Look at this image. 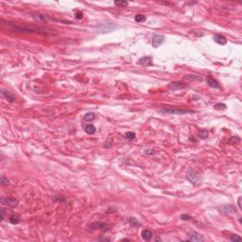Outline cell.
I'll return each mask as SVG.
<instances>
[{
	"label": "cell",
	"mask_w": 242,
	"mask_h": 242,
	"mask_svg": "<svg viewBox=\"0 0 242 242\" xmlns=\"http://www.w3.org/2000/svg\"><path fill=\"white\" fill-rule=\"evenodd\" d=\"M10 222L11 224H18L20 222V219H21V218H20V216L17 215V214H12L11 217H10Z\"/></svg>",
	"instance_id": "e0dca14e"
},
{
	"label": "cell",
	"mask_w": 242,
	"mask_h": 242,
	"mask_svg": "<svg viewBox=\"0 0 242 242\" xmlns=\"http://www.w3.org/2000/svg\"><path fill=\"white\" fill-rule=\"evenodd\" d=\"M0 203H1L2 205L14 208V207H17L19 202L18 200L15 198H1L0 199Z\"/></svg>",
	"instance_id": "5b68a950"
},
{
	"label": "cell",
	"mask_w": 242,
	"mask_h": 242,
	"mask_svg": "<svg viewBox=\"0 0 242 242\" xmlns=\"http://www.w3.org/2000/svg\"><path fill=\"white\" fill-rule=\"evenodd\" d=\"M214 41L217 44H220V46H224V44H227V39L225 38L224 36L219 35V34H215L214 35Z\"/></svg>",
	"instance_id": "5bb4252c"
},
{
	"label": "cell",
	"mask_w": 242,
	"mask_h": 242,
	"mask_svg": "<svg viewBox=\"0 0 242 242\" xmlns=\"http://www.w3.org/2000/svg\"><path fill=\"white\" fill-rule=\"evenodd\" d=\"M31 17L33 18L34 20H36V21H39V22H47V16L42 14V13H40V12H32Z\"/></svg>",
	"instance_id": "8fae6325"
},
{
	"label": "cell",
	"mask_w": 242,
	"mask_h": 242,
	"mask_svg": "<svg viewBox=\"0 0 242 242\" xmlns=\"http://www.w3.org/2000/svg\"><path fill=\"white\" fill-rule=\"evenodd\" d=\"M187 181H189L194 186H200V177L193 170H189L186 174Z\"/></svg>",
	"instance_id": "277c9868"
},
{
	"label": "cell",
	"mask_w": 242,
	"mask_h": 242,
	"mask_svg": "<svg viewBox=\"0 0 242 242\" xmlns=\"http://www.w3.org/2000/svg\"><path fill=\"white\" fill-rule=\"evenodd\" d=\"M206 83H207L208 85L210 86V87H212V88H215V89H219V88H220L219 81L217 80L216 79H214V78H213L212 76H208V77H207Z\"/></svg>",
	"instance_id": "9c48e42d"
},
{
	"label": "cell",
	"mask_w": 242,
	"mask_h": 242,
	"mask_svg": "<svg viewBox=\"0 0 242 242\" xmlns=\"http://www.w3.org/2000/svg\"><path fill=\"white\" fill-rule=\"evenodd\" d=\"M219 211L221 213V214H224V215L236 214V213L237 212L236 208L234 205H231V204H225V205L220 206L219 208Z\"/></svg>",
	"instance_id": "8992f818"
},
{
	"label": "cell",
	"mask_w": 242,
	"mask_h": 242,
	"mask_svg": "<svg viewBox=\"0 0 242 242\" xmlns=\"http://www.w3.org/2000/svg\"><path fill=\"white\" fill-rule=\"evenodd\" d=\"M1 95L3 97H5L8 101H10V102H14L15 101V97L5 89H1Z\"/></svg>",
	"instance_id": "9a60e30c"
},
{
	"label": "cell",
	"mask_w": 242,
	"mask_h": 242,
	"mask_svg": "<svg viewBox=\"0 0 242 242\" xmlns=\"http://www.w3.org/2000/svg\"><path fill=\"white\" fill-rule=\"evenodd\" d=\"M11 28L15 31L23 32V33H47V31L43 30V28L23 26V25H16V26H13Z\"/></svg>",
	"instance_id": "6da1fadb"
},
{
	"label": "cell",
	"mask_w": 242,
	"mask_h": 242,
	"mask_svg": "<svg viewBox=\"0 0 242 242\" xmlns=\"http://www.w3.org/2000/svg\"><path fill=\"white\" fill-rule=\"evenodd\" d=\"M83 118H84L85 121H88V122L93 121L94 119H95V114H94V113H87L84 116Z\"/></svg>",
	"instance_id": "ffe728a7"
},
{
	"label": "cell",
	"mask_w": 242,
	"mask_h": 242,
	"mask_svg": "<svg viewBox=\"0 0 242 242\" xmlns=\"http://www.w3.org/2000/svg\"><path fill=\"white\" fill-rule=\"evenodd\" d=\"M119 28H120L119 25H117L116 23H104V24L96 27L94 30H95L97 33L104 34V33H108V32H112V31L116 30Z\"/></svg>",
	"instance_id": "7a4b0ae2"
},
{
	"label": "cell",
	"mask_w": 242,
	"mask_h": 242,
	"mask_svg": "<svg viewBox=\"0 0 242 242\" xmlns=\"http://www.w3.org/2000/svg\"><path fill=\"white\" fill-rule=\"evenodd\" d=\"M230 240L233 241V242H236V241H240L241 240V237L238 236L237 235H232L230 236Z\"/></svg>",
	"instance_id": "4316f807"
},
{
	"label": "cell",
	"mask_w": 242,
	"mask_h": 242,
	"mask_svg": "<svg viewBox=\"0 0 242 242\" xmlns=\"http://www.w3.org/2000/svg\"><path fill=\"white\" fill-rule=\"evenodd\" d=\"M114 4L118 7H127L128 6V2H126V1H116Z\"/></svg>",
	"instance_id": "484cf974"
},
{
	"label": "cell",
	"mask_w": 242,
	"mask_h": 242,
	"mask_svg": "<svg viewBox=\"0 0 242 242\" xmlns=\"http://www.w3.org/2000/svg\"><path fill=\"white\" fill-rule=\"evenodd\" d=\"M135 136H136V135H135V133L133 132H129L125 134V138L128 139V140H133Z\"/></svg>",
	"instance_id": "cb8c5ba5"
},
{
	"label": "cell",
	"mask_w": 242,
	"mask_h": 242,
	"mask_svg": "<svg viewBox=\"0 0 242 242\" xmlns=\"http://www.w3.org/2000/svg\"><path fill=\"white\" fill-rule=\"evenodd\" d=\"M139 63H140L142 66H150V65H152V58L151 57H143L140 60H139Z\"/></svg>",
	"instance_id": "30bf717a"
},
{
	"label": "cell",
	"mask_w": 242,
	"mask_h": 242,
	"mask_svg": "<svg viewBox=\"0 0 242 242\" xmlns=\"http://www.w3.org/2000/svg\"><path fill=\"white\" fill-rule=\"evenodd\" d=\"M214 108L216 110H224V109L227 108V106L225 104H223V103H218V104H216L214 106Z\"/></svg>",
	"instance_id": "d4e9b609"
},
{
	"label": "cell",
	"mask_w": 242,
	"mask_h": 242,
	"mask_svg": "<svg viewBox=\"0 0 242 242\" xmlns=\"http://www.w3.org/2000/svg\"><path fill=\"white\" fill-rule=\"evenodd\" d=\"M161 112L164 114H195L196 112L193 110L188 109H171V108H166L161 110Z\"/></svg>",
	"instance_id": "3957f363"
},
{
	"label": "cell",
	"mask_w": 242,
	"mask_h": 242,
	"mask_svg": "<svg viewBox=\"0 0 242 242\" xmlns=\"http://www.w3.org/2000/svg\"><path fill=\"white\" fill-rule=\"evenodd\" d=\"M134 19L137 23H142V22L146 21V16L144 14H137L136 16H135Z\"/></svg>",
	"instance_id": "7402d4cb"
},
{
	"label": "cell",
	"mask_w": 242,
	"mask_h": 242,
	"mask_svg": "<svg viewBox=\"0 0 242 242\" xmlns=\"http://www.w3.org/2000/svg\"><path fill=\"white\" fill-rule=\"evenodd\" d=\"M75 16H76L77 19L80 20V19L83 18V12H81L80 11H76V12H75Z\"/></svg>",
	"instance_id": "83f0119b"
},
{
	"label": "cell",
	"mask_w": 242,
	"mask_h": 242,
	"mask_svg": "<svg viewBox=\"0 0 242 242\" xmlns=\"http://www.w3.org/2000/svg\"><path fill=\"white\" fill-rule=\"evenodd\" d=\"M164 42H165V36L158 35V34L153 35V37H152V46L154 47H160Z\"/></svg>",
	"instance_id": "ba28073f"
},
{
	"label": "cell",
	"mask_w": 242,
	"mask_h": 242,
	"mask_svg": "<svg viewBox=\"0 0 242 242\" xmlns=\"http://www.w3.org/2000/svg\"><path fill=\"white\" fill-rule=\"evenodd\" d=\"M208 134H209V133H208L207 130H200L199 133H198V135L200 136V138H202V139H205V138H207Z\"/></svg>",
	"instance_id": "d6986e66"
},
{
	"label": "cell",
	"mask_w": 242,
	"mask_h": 242,
	"mask_svg": "<svg viewBox=\"0 0 242 242\" xmlns=\"http://www.w3.org/2000/svg\"><path fill=\"white\" fill-rule=\"evenodd\" d=\"M167 87H169V89H171V90H173V91H177V90L186 88L187 85L183 83H180V81H172V83H170L169 84Z\"/></svg>",
	"instance_id": "52a82bcc"
},
{
	"label": "cell",
	"mask_w": 242,
	"mask_h": 242,
	"mask_svg": "<svg viewBox=\"0 0 242 242\" xmlns=\"http://www.w3.org/2000/svg\"><path fill=\"white\" fill-rule=\"evenodd\" d=\"M237 205H238V208L241 209V198L239 197L238 200H237Z\"/></svg>",
	"instance_id": "f546056e"
},
{
	"label": "cell",
	"mask_w": 242,
	"mask_h": 242,
	"mask_svg": "<svg viewBox=\"0 0 242 242\" xmlns=\"http://www.w3.org/2000/svg\"><path fill=\"white\" fill-rule=\"evenodd\" d=\"M84 130H85L86 133H88V134H94L96 133V127L92 124H88L85 127Z\"/></svg>",
	"instance_id": "ac0fdd59"
},
{
	"label": "cell",
	"mask_w": 242,
	"mask_h": 242,
	"mask_svg": "<svg viewBox=\"0 0 242 242\" xmlns=\"http://www.w3.org/2000/svg\"><path fill=\"white\" fill-rule=\"evenodd\" d=\"M192 219V217H191V216H189V215H186V214H183V215H182V216H181V219H183V220H188V219Z\"/></svg>",
	"instance_id": "f1b7e54d"
},
{
	"label": "cell",
	"mask_w": 242,
	"mask_h": 242,
	"mask_svg": "<svg viewBox=\"0 0 242 242\" xmlns=\"http://www.w3.org/2000/svg\"><path fill=\"white\" fill-rule=\"evenodd\" d=\"M188 240L189 241H197V242L202 241V240H204V236H202V235H200V234H198V233L194 232V233H192L189 236H188Z\"/></svg>",
	"instance_id": "4fadbf2b"
},
{
	"label": "cell",
	"mask_w": 242,
	"mask_h": 242,
	"mask_svg": "<svg viewBox=\"0 0 242 242\" xmlns=\"http://www.w3.org/2000/svg\"><path fill=\"white\" fill-rule=\"evenodd\" d=\"M129 222L133 227H136V226H139V225H140V221H139L137 219H134V218H131L129 219Z\"/></svg>",
	"instance_id": "44dd1931"
},
{
	"label": "cell",
	"mask_w": 242,
	"mask_h": 242,
	"mask_svg": "<svg viewBox=\"0 0 242 242\" xmlns=\"http://www.w3.org/2000/svg\"><path fill=\"white\" fill-rule=\"evenodd\" d=\"M152 236H153L152 232L150 231V230H143L142 231V238L144 240H146V241L150 240L151 238H152Z\"/></svg>",
	"instance_id": "2e32d148"
},
{
	"label": "cell",
	"mask_w": 242,
	"mask_h": 242,
	"mask_svg": "<svg viewBox=\"0 0 242 242\" xmlns=\"http://www.w3.org/2000/svg\"><path fill=\"white\" fill-rule=\"evenodd\" d=\"M107 225L105 223H97V222H95V223H92L89 225V228L91 229V230H97V229H99V230H102V231H105L107 230Z\"/></svg>",
	"instance_id": "7c38bea8"
},
{
	"label": "cell",
	"mask_w": 242,
	"mask_h": 242,
	"mask_svg": "<svg viewBox=\"0 0 242 242\" xmlns=\"http://www.w3.org/2000/svg\"><path fill=\"white\" fill-rule=\"evenodd\" d=\"M0 183H1L2 186H9L11 183H10V180L6 178L5 176H1V178H0Z\"/></svg>",
	"instance_id": "603a6c76"
}]
</instances>
